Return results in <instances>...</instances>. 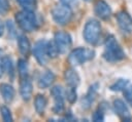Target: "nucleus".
I'll return each instance as SVG.
<instances>
[{"label":"nucleus","mask_w":132,"mask_h":122,"mask_svg":"<svg viewBox=\"0 0 132 122\" xmlns=\"http://www.w3.org/2000/svg\"><path fill=\"white\" fill-rule=\"evenodd\" d=\"M94 54L95 52L92 49H86V48L79 47L70 52L68 56V62L72 66H79L92 59L94 57Z\"/></svg>","instance_id":"obj_4"},{"label":"nucleus","mask_w":132,"mask_h":122,"mask_svg":"<svg viewBox=\"0 0 132 122\" xmlns=\"http://www.w3.org/2000/svg\"><path fill=\"white\" fill-rule=\"evenodd\" d=\"M124 96L126 101L132 106V85H129L124 89Z\"/></svg>","instance_id":"obj_26"},{"label":"nucleus","mask_w":132,"mask_h":122,"mask_svg":"<svg viewBox=\"0 0 132 122\" xmlns=\"http://www.w3.org/2000/svg\"><path fill=\"white\" fill-rule=\"evenodd\" d=\"M0 93L6 103H10L14 97V89L11 85L2 83L0 84Z\"/></svg>","instance_id":"obj_16"},{"label":"nucleus","mask_w":132,"mask_h":122,"mask_svg":"<svg viewBox=\"0 0 132 122\" xmlns=\"http://www.w3.org/2000/svg\"><path fill=\"white\" fill-rule=\"evenodd\" d=\"M3 33H4V26L0 25V37L3 35Z\"/></svg>","instance_id":"obj_31"},{"label":"nucleus","mask_w":132,"mask_h":122,"mask_svg":"<svg viewBox=\"0 0 132 122\" xmlns=\"http://www.w3.org/2000/svg\"><path fill=\"white\" fill-rule=\"evenodd\" d=\"M33 54L39 65L41 66L46 65L50 58L48 53H47V42L45 40L37 41L33 47Z\"/></svg>","instance_id":"obj_6"},{"label":"nucleus","mask_w":132,"mask_h":122,"mask_svg":"<svg viewBox=\"0 0 132 122\" xmlns=\"http://www.w3.org/2000/svg\"><path fill=\"white\" fill-rule=\"evenodd\" d=\"M15 21L19 27L25 32H32L37 29V18L33 10H22L15 14Z\"/></svg>","instance_id":"obj_2"},{"label":"nucleus","mask_w":132,"mask_h":122,"mask_svg":"<svg viewBox=\"0 0 132 122\" xmlns=\"http://www.w3.org/2000/svg\"><path fill=\"white\" fill-rule=\"evenodd\" d=\"M85 1H90V0H85Z\"/></svg>","instance_id":"obj_33"},{"label":"nucleus","mask_w":132,"mask_h":122,"mask_svg":"<svg viewBox=\"0 0 132 122\" xmlns=\"http://www.w3.org/2000/svg\"><path fill=\"white\" fill-rule=\"evenodd\" d=\"M9 9V3L7 0H0V14H5Z\"/></svg>","instance_id":"obj_28"},{"label":"nucleus","mask_w":132,"mask_h":122,"mask_svg":"<svg viewBox=\"0 0 132 122\" xmlns=\"http://www.w3.org/2000/svg\"><path fill=\"white\" fill-rule=\"evenodd\" d=\"M55 81V75L52 71H45L38 79V87L41 89L50 87Z\"/></svg>","instance_id":"obj_14"},{"label":"nucleus","mask_w":132,"mask_h":122,"mask_svg":"<svg viewBox=\"0 0 132 122\" xmlns=\"http://www.w3.org/2000/svg\"><path fill=\"white\" fill-rule=\"evenodd\" d=\"M0 112H1V116H2L3 121H5V122H11L12 121L11 113H10V111H9V109L7 107H5V106L1 107Z\"/></svg>","instance_id":"obj_25"},{"label":"nucleus","mask_w":132,"mask_h":122,"mask_svg":"<svg viewBox=\"0 0 132 122\" xmlns=\"http://www.w3.org/2000/svg\"><path fill=\"white\" fill-rule=\"evenodd\" d=\"M128 83H129V81L127 79H119L112 85H110L109 88L112 91H121V90H124L128 86Z\"/></svg>","instance_id":"obj_20"},{"label":"nucleus","mask_w":132,"mask_h":122,"mask_svg":"<svg viewBox=\"0 0 132 122\" xmlns=\"http://www.w3.org/2000/svg\"><path fill=\"white\" fill-rule=\"evenodd\" d=\"M117 22L122 30V32L126 34H131L132 33V17L130 14L126 11H120L117 14Z\"/></svg>","instance_id":"obj_9"},{"label":"nucleus","mask_w":132,"mask_h":122,"mask_svg":"<svg viewBox=\"0 0 132 122\" xmlns=\"http://www.w3.org/2000/svg\"><path fill=\"white\" fill-rule=\"evenodd\" d=\"M45 107H46V99H45L44 95L37 94L35 96V99H34V108H35V111L39 115H41V114H43V112L45 110Z\"/></svg>","instance_id":"obj_18"},{"label":"nucleus","mask_w":132,"mask_h":122,"mask_svg":"<svg viewBox=\"0 0 132 122\" xmlns=\"http://www.w3.org/2000/svg\"><path fill=\"white\" fill-rule=\"evenodd\" d=\"M63 4H66V5H68V6H72V5H74V4H76V1L77 0H60Z\"/></svg>","instance_id":"obj_30"},{"label":"nucleus","mask_w":132,"mask_h":122,"mask_svg":"<svg viewBox=\"0 0 132 122\" xmlns=\"http://www.w3.org/2000/svg\"><path fill=\"white\" fill-rule=\"evenodd\" d=\"M32 91H33V86H32V82L29 79V77L23 78L20 84V93H21L22 98L24 100H29L32 96Z\"/></svg>","instance_id":"obj_12"},{"label":"nucleus","mask_w":132,"mask_h":122,"mask_svg":"<svg viewBox=\"0 0 132 122\" xmlns=\"http://www.w3.org/2000/svg\"><path fill=\"white\" fill-rule=\"evenodd\" d=\"M101 34V25L96 19H90L87 22L85 29H84V38L85 40L91 44L95 45L100 37Z\"/></svg>","instance_id":"obj_3"},{"label":"nucleus","mask_w":132,"mask_h":122,"mask_svg":"<svg viewBox=\"0 0 132 122\" xmlns=\"http://www.w3.org/2000/svg\"><path fill=\"white\" fill-rule=\"evenodd\" d=\"M16 1L26 10H34L36 7V0H16Z\"/></svg>","instance_id":"obj_22"},{"label":"nucleus","mask_w":132,"mask_h":122,"mask_svg":"<svg viewBox=\"0 0 132 122\" xmlns=\"http://www.w3.org/2000/svg\"><path fill=\"white\" fill-rule=\"evenodd\" d=\"M92 119H93V121H96V122H97V121H103V120H104V114H103V111L99 108L97 111L94 112Z\"/></svg>","instance_id":"obj_27"},{"label":"nucleus","mask_w":132,"mask_h":122,"mask_svg":"<svg viewBox=\"0 0 132 122\" xmlns=\"http://www.w3.org/2000/svg\"><path fill=\"white\" fill-rule=\"evenodd\" d=\"M95 14L100 17L101 19H107L111 15V8L110 6L103 0H99L95 4Z\"/></svg>","instance_id":"obj_11"},{"label":"nucleus","mask_w":132,"mask_h":122,"mask_svg":"<svg viewBox=\"0 0 132 122\" xmlns=\"http://www.w3.org/2000/svg\"><path fill=\"white\" fill-rule=\"evenodd\" d=\"M2 66L5 69V71L7 72L8 76L12 79L13 75H14V69H13V64H12L11 58L9 56H3L2 57Z\"/></svg>","instance_id":"obj_19"},{"label":"nucleus","mask_w":132,"mask_h":122,"mask_svg":"<svg viewBox=\"0 0 132 122\" xmlns=\"http://www.w3.org/2000/svg\"><path fill=\"white\" fill-rule=\"evenodd\" d=\"M65 94H66V97H67V100L70 104L75 103V100L77 98V93H76V88L75 87L69 86V88L65 91Z\"/></svg>","instance_id":"obj_23"},{"label":"nucleus","mask_w":132,"mask_h":122,"mask_svg":"<svg viewBox=\"0 0 132 122\" xmlns=\"http://www.w3.org/2000/svg\"><path fill=\"white\" fill-rule=\"evenodd\" d=\"M7 28H8V32H9L10 36H15V35H16V32H15V30H14V27H13L12 23L9 22V21L7 22Z\"/></svg>","instance_id":"obj_29"},{"label":"nucleus","mask_w":132,"mask_h":122,"mask_svg":"<svg viewBox=\"0 0 132 122\" xmlns=\"http://www.w3.org/2000/svg\"><path fill=\"white\" fill-rule=\"evenodd\" d=\"M113 109L116 114L123 120V121H131L132 117L127 105L122 99H114L113 100Z\"/></svg>","instance_id":"obj_10"},{"label":"nucleus","mask_w":132,"mask_h":122,"mask_svg":"<svg viewBox=\"0 0 132 122\" xmlns=\"http://www.w3.org/2000/svg\"><path fill=\"white\" fill-rule=\"evenodd\" d=\"M18 43H19V49H20V52L23 54V55H28L30 53V50H31V45H30V42L28 40V38L24 35H21L18 39Z\"/></svg>","instance_id":"obj_17"},{"label":"nucleus","mask_w":132,"mask_h":122,"mask_svg":"<svg viewBox=\"0 0 132 122\" xmlns=\"http://www.w3.org/2000/svg\"><path fill=\"white\" fill-rule=\"evenodd\" d=\"M47 53H48V56L50 57H56L60 51L55 43V41H50L47 42Z\"/></svg>","instance_id":"obj_24"},{"label":"nucleus","mask_w":132,"mask_h":122,"mask_svg":"<svg viewBox=\"0 0 132 122\" xmlns=\"http://www.w3.org/2000/svg\"><path fill=\"white\" fill-rule=\"evenodd\" d=\"M2 74H3V70H2V67H1V65H0V77L2 76Z\"/></svg>","instance_id":"obj_32"},{"label":"nucleus","mask_w":132,"mask_h":122,"mask_svg":"<svg viewBox=\"0 0 132 122\" xmlns=\"http://www.w3.org/2000/svg\"><path fill=\"white\" fill-rule=\"evenodd\" d=\"M97 87H98V84H94L90 87L89 91L87 92L86 96L82 98L81 100V107L84 109H88L90 108V106L92 105L94 98H95V95H96V92H97Z\"/></svg>","instance_id":"obj_15"},{"label":"nucleus","mask_w":132,"mask_h":122,"mask_svg":"<svg viewBox=\"0 0 132 122\" xmlns=\"http://www.w3.org/2000/svg\"><path fill=\"white\" fill-rule=\"evenodd\" d=\"M51 93L54 99L53 111L56 114H60L64 110V91L61 86H55L52 88Z\"/></svg>","instance_id":"obj_8"},{"label":"nucleus","mask_w":132,"mask_h":122,"mask_svg":"<svg viewBox=\"0 0 132 122\" xmlns=\"http://www.w3.org/2000/svg\"><path fill=\"white\" fill-rule=\"evenodd\" d=\"M52 15H53L54 21L58 25L64 26L70 22V19L72 17V10H71L70 6L62 3L53 8Z\"/></svg>","instance_id":"obj_5"},{"label":"nucleus","mask_w":132,"mask_h":122,"mask_svg":"<svg viewBox=\"0 0 132 122\" xmlns=\"http://www.w3.org/2000/svg\"><path fill=\"white\" fill-rule=\"evenodd\" d=\"M103 57L109 63H116L125 57V52L123 51L122 47L117 42L113 36L107 37L105 41Z\"/></svg>","instance_id":"obj_1"},{"label":"nucleus","mask_w":132,"mask_h":122,"mask_svg":"<svg viewBox=\"0 0 132 122\" xmlns=\"http://www.w3.org/2000/svg\"><path fill=\"white\" fill-rule=\"evenodd\" d=\"M54 41L60 51V53H65L71 46V37L66 32H57L54 37Z\"/></svg>","instance_id":"obj_7"},{"label":"nucleus","mask_w":132,"mask_h":122,"mask_svg":"<svg viewBox=\"0 0 132 122\" xmlns=\"http://www.w3.org/2000/svg\"><path fill=\"white\" fill-rule=\"evenodd\" d=\"M18 71H19V75H20L21 79L28 77V65H27L26 60H24V59H20L19 60V63H18Z\"/></svg>","instance_id":"obj_21"},{"label":"nucleus","mask_w":132,"mask_h":122,"mask_svg":"<svg viewBox=\"0 0 132 122\" xmlns=\"http://www.w3.org/2000/svg\"><path fill=\"white\" fill-rule=\"evenodd\" d=\"M64 78H65V81L68 84V86H72V87H76L80 81V78H79L77 72L73 69H67L65 71Z\"/></svg>","instance_id":"obj_13"}]
</instances>
